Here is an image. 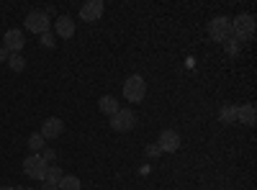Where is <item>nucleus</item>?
I'll return each instance as SVG.
<instances>
[{
    "label": "nucleus",
    "mask_w": 257,
    "mask_h": 190,
    "mask_svg": "<svg viewBox=\"0 0 257 190\" xmlns=\"http://www.w3.org/2000/svg\"><path fill=\"white\" fill-rule=\"evenodd\" d=\"M254 16L249 13H239L237 18H231V36L239 41V44H244V41H252L254 39Z\"/></svg>",
    "instance_id": "f257e3e1"
},
{
    "label": "nucleus",
    "mask_w": 257,
    "mask_h": 190,
    "mask_svg": "<svg viewBox=\"0 0 257 190\" xmlns=\"http://www.w3.org/2000/svg\"><path fill=\"white\" fill-rule=\"evenodd\" d=\"M147 95V80L142 75H132V77H126L123 82V98L128 103H142Z\"/></svg>",
    "instance_id": "f03ea898"
},
{
    "label": "nucleus",
    "mask_w": 257,
    "mask_h": 190,
    "mask_svg": "<svg viewBox=\"0 0 257 190\" xmlns=\"http://www.w3.org/2000/svg\"><path fill=\"white\" fill-rule=\"evenodd\" d=\"M208 34L213 41H219V44H224V41L231 39V18L226 16H216L208 21Z\"/></svg>",
    "instance_id": "7ed1b4c3"
},
{
    "label": "nucleus",
    "mask_w": 257,
    "mask_h": 190,
    "mask_svg": "<svg viewBox=\"0 0 257 190\" xmlns=\"http://www.w3.org/2000/svg\"><path fill=\"white\" fill-rule=\"evenodd\" d=\"M26 29L31 31V34H47L49 29H52V18H49V13L47 11H31L29 16H26Z\"/></svg>",
    "instance_id": "20e7f679"
},
{
    "label": "nucleus",
    "mask_w": 257,
    "mask_h": 190,
    "mask_svg": "<svg viewBox=\"0 0 257 190\" xmlns=\"http://www.w3.org/2000/svg\"><path fill=\"white\" fill-rule=\"evenodd\" d=\"M137 126V113L132 108H118V113L111 116V129L118 134H126Z\"/></svg>",
    "instance_id": "39448f33"
},
{
    "label": "nucleus",
    "mask_w": 257,
    "mask_h": 190,
    "mask_svg": "<svg viewBox=\"0 0 257 190\" xmlns=\"http://www.w3.org/2000/svg\"><path fill=\"white\" fill-rule=\"evenodd\" d=\"M47 167H49V164L41 159V154H29V157L24 159V172H26V177H31V180H44Z\"/></svg>",
    "instance_id": "423d86ee"
},
{
    "label": "nucleus",
    "mask_w": 257,
    "mask_h": 190,
    "mask_svg": "<svg viewBox=\"0 0 257 190\" xmlns=\"http://www.w3.org/2000/svg\"><path fill=\"white\" fill-rule=\"evenodd\" d=\"M157 146H160V152H167V154L178 152V149H180V134H178V131H173V129H165V131L160 134Z\"/></svg>",
    "instance_id": "0eeeda50"
},
{
    "label": "nucleus",
    "mask_w": 257,
    "mask_h": 190,
    "mask_svg": "<svg viewBox=\"0 0 257 190\" xmlns=\"http://www.w3.org/2000/svg\"><path fill=\"white\" fill-rule=\"evenodd\" d=\"M24 31L21 29H8L6 36H3V47L11 52V54H21V49H24Z\"/></svg>",
    "instance_id": "6e6552de"
},
{
    "label": "nucleus",
    "mask_w": 257,
    "mask_h": 190,
    "mask_svg": "<svg viewBox=\"0 0 257 190\" xmlns=\"http://www.w3.org/2000/svg\"><path fill=\"white\" fill-rule=\"evenodd\" d=\"M105 6H103V0H88L82 8H80V18L82 21H88V24H95V21L103 16Z\"/></svg>",
    "instance_id": "1a4fd4ad"
},
{
    "label": "nucleus",
    "mask_w": 257,
    "mask_h": 190,
    "mask_svg": "<svg viewBox=\"0 0 257 190\" xmlns=\"http://www.w3.org/2000/svg\"><path fill=\"white\" fill-rule=\"evenodd\" d=\"M62 131H64V123H62V118L49 116V118L41 121V131H39V134L44 136V139H57Z\"/></svg>",
    "instance_id": "9d476101"
},
{
    "label": "nucleus",
    "mask_w": 257,
    "mask_h": 190,
    "mask_svg": "<svg viewBox=\"0 0 257 190\" xmlns=\"http://www.w3.org/2000/svg\"><path fill=\"white\" fill-rule=\"evenodd\" d=\"M54 31H57L59 39H72V34H75V21H72L70 16H59V18L54 21Z\"/></svg>",
    "instance_id": "9b49d317"
},
{
    "label": "nucleus",
    "mask_w": 257,
    "mask_h": 190,
    "mask_svg": "<svg viewBox=\"0 0 257 190\" xmlns=\"http://www.w3.org/2000/svg\"><path fill=\"white\" fill-rule=\"evenodd\" d=\"M257 121V111L252 103H244V105H237V123H244V126H254Z\"/></svg>",
    "instance_id": "f8f14e48"
},
{
    "label": "nucleus",
    "mask_w": 257,
    "mask_h": 190,
    "mask_svg": "<svg viewBox=\"0 0 257 190\" xmlns=\"http://www.w3.org/2000/svg\"><path fill=\"white\" fill-rule=\"evenodd\" d=\"M98 111L105 113V116L118 113V98H113V95H103V98L98 100Z\"/></svg>",
    "instance_id": "ddd939ff"
},
{
    "label": "nucleus",
    "mask_w": 257,
    "mask_h": 190,
    "mask_svg": "<svg viewBox=\"0 0 257 190\" xmlns=\"http://www.w3.org/2000/svg\"><path fill=\"white\" fill-rule=\"evenodd\" d=\"M62 177H64L62 167H59V164H49V167H47V175H44V180H41V182H52V185L59 187V180H62Z\"/></svg>",
    "instance_id": "4468645a"
},
{
    "label": "nucleus",
    "mask_w": 257,
    "mask_h": 190,
    "mask_svg": "<svg viewBox=\"0 0 257 190\" xmlns=\"http://www.w3.org/2000/svg\"><path fill=\"white\" fill-rule=\"evenodd\" d=\"M219 118L221 123H237V105H224L219 111Z\"/></svg>",
    "instance_id": "2eb2a0df"
},
{
    "label": "nucleus",
    "mask_w": 257,
    "mask_h": 190,
    "mask_svg": "<svg viewBox=\"0 0 257 190\" xmlns=\"http://www.w3.org/2000/svg\"><path fill=\"white\" fill-rule=\"evenodd\" d=\"M44 146H47V139L41 136V134H31V136H29V149H31V154H39Z\"/></svg>",
    "instance_id": "dca6fc26"
},
{
    "label": "nucleus",
    "mask_w": 257,
    "mask_h": 190,
    "mask_svg": "<svg viewBox=\"0 0 257 190\" xmlns=\"http://www.w3.org/2000/svg\"><path fill=\"white\" fill-rule=\"evenodd\" d=\"M82 185H80V177L77 175H64L62 180H59V190H80Z\"/></svg>",
    "instance_id": "f3484780"
},
{
    "label": "nucleus",
    "mask_w": 257,
    "mask_h": 190,
    "mask_svg": "<svg viewBox=\"0 0 257 190\" xmlns=\"http://www.w3.org/2000/svg\"><path fill=\"white\" fill-rule=\"evenodd\" d=\"M8 67H11L13 72H24V67H26V59L21 57V54H11V57H8Z\"/></svg>",
    "instance_id": "a211bd4d"
},
{
    "label": "nucleus",
    "mask_w": 257,
    "mask_h": 190,
    "mask_svg": "<svg viewBox=\"0 0 257 190\" xmlns=\"http://www.w3.org/2000/svg\"><path fill=\"white\" fill-rule=\"evenodd\" d=\"M39 39H41V47H47V49H54V47H57V36H54L52 31H47V34H41Z\"/></svg>",
    "instance_id": "6ab92c4d"
},
{
    "label": "nucleus",
    "mask_w": 257,
    "mask_h": 190,
    "mask_svg": "<svg viewBox=\"0 0 257 190\" xmlns=\"http://www.w3.org/2000/svg\"><path fill=\"white\" fill-rule=\"evenodd\" d=\"M224 49H226L229 54H237V52H239V41H237V39L231 36L229 41H224Z\"/></svg>",
    "instance_id": "aec40b11"
},
{
    "label": "nucleus",
    "mask_w": 257,
    "mask_h": 190,
    "mask_svg": "<svg viewBox=\"0 0 257 190\" xmlns=\"http://www.w3.org/2000/svg\"><path fill=\"white\" fill-rule=\"evenodd\" d=\"M39 154H41V159H44L47 164H52V162L57 159V152H54V149H41Z\"/></svg>",
    "instance_id": "412c9836"
},
{
    "label": "nucleus",
    "mask_w": 257,
    "mask_h": 190,
    "mask_svg": "<svg viewBox=\"0 0 257 190\" xmlns=\"http://www.w3.org/2000/svg\"><path fill=\"white\" fill-rule=\"evenodd\" d=\"M147 154H149V157H157V154H160V146H157V144L147 146Z\"/></svg>",
    "instance_id": "4be33fe9"
},
{
    "label": "nucleus",
    "mask_w": 257,
    "mask_h": 190,
    "mask_svg": "<svg viewBox=\"0 0 257 190\" xmlns=\"http://www.w3.org/2000/svg\"><path fill=\"white\" fill-rule=\"evenodd\" d=\"M8 57H11V52L3 47V49H0V62H8Z\"/></svg>",
    "instance_id": "5701e85b"
},
{
    "label": "nucleus",
    "mask_w": 257,
    "mask_h": 190,
    "mask_svg": "<svg viewBox=\"0 0 257 190\" xmlns=\"http://www.w3.org/2000/svg\"><path fill=\"white\" fill-rule=\"evenodd\" d=\"M41 190H59L57 185H52V182H44V185H41Z\"/></svg>",
    "instance_id": "b1692460"
},
{
    "label": "nucleus",
    "mask_w": 257,
    "mask_h": 190,
    "mask_svg": "<svg viewBox=\"0 0 257 190\" xmlns=\"http://www.w3.org/2000/svg\"><path fill=\"white\" fill-rule=\"evenodd\" d=\"M0 190H18V187H13V185H3V187H0Z\"/></svg>",
    "instance_id": "393cba45"
},
{
    "label": "nucleus",
    "mask_w": 257,
    "mask_h": 190,
    "mask_svg": "<svg viewBox=\"0 0 257 190\" xmlns=\"http://www.w3.org/2000/svg\"><path fill=\"white\" fill-rule=\"evenodd\" d=\"M18 190H36V187H18Z\"/></svg>",
    "instance_id": "a878e982"
}]
</instances>
